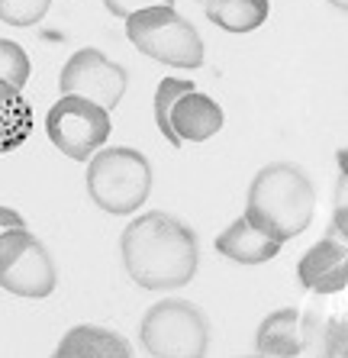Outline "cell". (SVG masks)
Masks as SVG:
<instances>
[{
    "label": "cell",
    "mask_w": 348,
    "mask_h": 358,
    "mask_svg": "<svg viewBox=\"0 0 348 358\" xmlns=\"http://www.w3.org/2000/svg\"><path fill=\"white\" fill-rule=\"evenodd\" d=\"M119 252L126 275L145 291L187 287L200 265L197 233L184 220L161 210L142 213L126 226Z\"/></svg>",
    "instance_id": "1"
},
{
    "label": "cell",
    "mask_w": 348,
    "mask_h": 358,
    "mask_svg": "<svg viewBox=\"0 0 348 358\" xmlns=\"http://www.w3.org/2000/svg\"><path fill=\"white\" fill-rule=\"evenodd\" d=\"M313 213L316 187L307 171L290 162H271L252 178L242 217L284 245L313 223Z\"/></svg>",
    "instance_id": "2"
},
{
    "label": "cell",
    "mask_w": 348,
    "mask_h": 358,
    "mask_svg": "<svg viewBox=\"0 0 348 358\" xmlns=\"http://www.w3.org/2000/svg\"><path fill=\"white\" fill-rule=\"evenodd\" d=\"M87 194L100 210L113 217L136 213L152 194L149 159L129 145L97 149L87 165Z\"/></svg>",
    "instance_id": "3"
},
{
    "label": "cell",
    "mask_w": 348,
    "mask_h": 358,
    "mask_svg": "<svg viewBox=\"0 0 348 358\" xmlns=\"http://www.w3.org/2000/svg\"><path fill=\"white\" fill-rule=\"evenodd\" d=\"M126 39L133 42L142 55L165 62L171 68H200L207 62L203 39L187 17L174 7H149L126 17Z\"/></svg>",
    "instance_id": "4"
},
{
    "label": "cell",
    "mask_w": 348,
    "mask_h": 358,
    "mask_svg": "<svg viewBox=\"0 0 348 358\" xmlns=\"http://www.w3.org/2000/svg\"><path fill=\"white\" fill-rule=\"evenodd\" d=\"M139 339L155 358H200L210 349V320L191 300L165 297L145 310Z\"/></svg>",
    "instance_id": "5"
},
{
    "label": "cell",
    "mask_w": 348,
    "mask_h": 358,
    "mask_svg": "<svg viewBox=\"0 0 348 358\" xmlns=\"http://www.w3.org/2000/svg\"><path fill=\"white\" fill-rule=\"evenodd\" d=\"M0 287L29 300L49 297L58 287V268L49 249L26 226L0 233Z\"/></svg>",
    "instance_id": "6"
},
{
    "label": "cell",
    "mask_w": 348,
    "mask_h": 358,
    "mask_svg": "<svg viewBox=\"0 0 348 358\" xmlns=\"http://www.w3.org/2000/svg\"><path fill=\"white\" fill-rule=\"evenodd\" d=\"M45 133H49L52 145L58 152H65L68 159L75 162H84L97 149H103V142L113 133L110 110L97 107L87 97L61 94L55 100V107L49 110V117H45Z\"/></svg>",
    "instance_id": "7"
},
{
    "label": "cell",
    "mask_w": 348,
    "mask_h": 358,
    "mask_svg": "<svg viewBox=\"0 0 348 358\" xmlns=\"http://www.w3.org/2000/svg\"><path fill=\"white\" fill-rule=\"evenodd\" d=\"M126 81H129V75L123 65H116L100 49L87 45L65 62L61 75H58V91L71 94V97H87L97 107L113 110L119 107V100L126 94Z\"/></svg>",
    "instance_id": "8"
},
{
    "label": "cell",
    "mask_w": 348,
    "mask_h": 358,
    "mask_svg": "<svg viewBox=\"0 0 348 358\" xmlns=\"http://www.w3.org/2000/svg\"><path fill=\"white\" fill-rule=\"evenodd\" d=\"M345 242L342 239H319L313 249L303 252V259L297 265L300 284L313 294H339L345 291L348 271H345Z\"/></svg>",
    "instance_id": "9"
},
{
    "label": "cell",
    "mask_w": 348,
    "mask_h": 358,
    "mask_svg": "<svg viewBox=\"0 0 348 358\" xmlns=\"http://www.w3.org/2000/svg\"><path fill=\"white\" fill-rule=\"evenodd\" d=\"M310 349L307 342V320L303 313L293 307H284V310H274L261 320L258 326V336H255V352L258 355H268V358H293V355H303Z\"/></svg>",
    "instance_id": "10"
},
{
    "label": "cell",
    "mask_w": 348,
    "mask_h": 358,
    "mask_svg": "<svg viewBox=\"0 0 348 358\" xmlns=\"http://www.w3.org/2000/svg\"><path fill=\"white\" fill-rule=\"evenodd\" d=\"M171 129L181 142H207L223 129V107L213 97L200 94L197 87L174 100L171 107Z\"/></svg>",
    "instance_id": "11"
},
{
    "label": "cell",
    "mask_w": 348,
    "mask_h": 358,
    "mask_svg": "<svg viewBox=\"0 0 348 358\" xmlns=\"http://www.w3.org/2000/svg\"><path fill=\"white\" fill-rule=\"evenodd\" d=\"M216 252L229 262H239V265H265L281 252V242L261 233L245 217H239L216 236Z\"/></svg>",
    "instance_id": "12"
},
{
    "label": "cell",
    "mask_w": 348,
    "mask_h": 358,
    "mask_svg": "<svg viewBox=\"0 0 348 358\" xmlns=\"http://www.w3.org/2000/svg\"><path fill=\"white\" fill-rule=\"evenodd\" d=\"M133 349L116 329L103 326H75L58 342L55 358H129Z\"/></svg>",
    "instance_id": "13"
},
{
    "label": "cell",
    "mask_w": 348,
    "mask_h": 358,
    "mask_svg": "<svg viewBox=\"0 0 348 358\" xmlns=\"http://www.w3.org/2000/svg\"><path fill=\"white\" fill-rule=\"evenodd\" d=\"M203 13L226 33H252L268 20L271 0H203Z\"/></svg>",
    "instance_id": "14"
},
{
    "label": "cell",
    "mask_w": 348,
    "mask_h": 358,
    "mask_svg": "<svg viewBox=\"0 0 348 358\" xmlns=\"http://www.w3.org/2000/svg\"><path fill=\"white\" fill-rule=\"evenodd\" d=\"M33 129V110L23 97H0V152H13Z\"/></svg>",
    "instance_id": "15"
},
{
    "label": "cell",
    "mask_w": 348,
    "mask_h": 358,
    "mask_svg": "<svg viewBox=\"0 0 348 358\" xmlns=\"http://www.w3.org/2000/svg\"><path fill=\"white\" fill-rule=\"evenodd\" d=\"M33 62L13 39H0V97H17L29 84Z\"/></svg>",
    "instance_id": "16"
},
{
    "label": "cell",
    "mask_w": 348,
    "mask_h": 358,
    "mask_svg": "<svg viewBox=\"0 0 348 358\" xmlns=\"http://www.w3.org/2000/svg\"><path fill=\"white\" fill-rule=\"evenodd\" d=\"M187 91H194V81H181V78H161L158 87H155V123H158V129H161V136L171 142L174 149H181L184 142L174 136L171 120L168 117H171L174 100L181 97V94H187Z\"/></svg>",
    "instance_id": "17"
},
{
    "label": "cell",
    "mask_w": 348,
    "mask_h": 358,
    "mask_svg": "<svg viewBox=\"0 0 348 358\" xmlns=\"http://www.w3.org/2000/svg\"><path fill=\"white\" fill-rule=\"evenodd\" d=\"M49 7L52 0H0V20L7 26H36Z\"/></svg>",
    "instance_id": "18"
},
{
    "label": "cell",
    "mask_w": 348,
    "mask_h": 358,
    "mask_svg": "<svg viewBox=\"0 0 348 358\" xmlns=\"http://www.w3.org/2000/svg\"><path fill=\"white\" fill-rule=\"evenodd\" d=\"M345 317H332L329 326H326L323 333V355L329 358H342L345 355Z\"/></svg>",
    "instance_id": "19"
},
{
    "label": "cell",
    "mask_w": 348,
    "mask_h": 358,
    "mask_svg": "<svg viewBox=\"0 0 348 358\" xmlns=\"http://www.w3.org/2000/svg\"><path fill=\"white\" fill-rule=\"evenodd\" d=\"M103 7L113 13V17H133L139 10H149V7H174V0H103Z\"/></svg>",
    "instance_id": "20"
},
{
    "label": "cell",
    "mask_w": 348,
    "mask_h": 358,
    "mask_svg": "<svg viewBox=\"0 0 348 358\" xmlns=\"http://www.w3.org/2000/svg\"><path fill=\"white\" fill-rule=\"evenodd\" d=\"M13 226H26V220L20 217L13 207H3V203H0V233H3V229H13Z\"/></svg>",
    "instance_id": "21"
},
{
    "label": "cell",
    "mask_w": 348,
    "mask_h": 358,
    "mask_svg": "<svg viewBox=\"0 0 348 358\" xmlns=\"http://www.w3.org/2000/svg\"><path fill=\"white\" fill-rule=\"evenodd\" d=\"M329 3H332L335 10H342V13H345V3H348V0H329Z\"/></svg>",
    "instance_id": "22"
}]
</instances>
